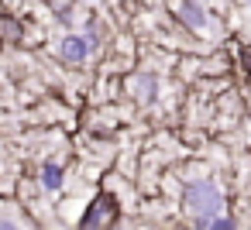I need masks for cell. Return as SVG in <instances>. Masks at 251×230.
Returning <instances> with one entry per match:
<instances>
[{
  "instance_id": "1",
  "label": "cell",
  "mask_w": 251,
  "mask_h": 230,
  "mask_svg": "<svg viewBox=\"0 0 251 230\" xmlns=\"http://www.w3.org/2000/svg\"><path fill=\"white\" fill-rule=\"evenodd\" d=\"M186 206L193 209L196 223H206V220H217L224 216V196L213 182H193L186 189Z\"/></svg>"
},
{
  "instance_id": "2",
  "label": "cell",
  "mask_w": 251,
  "mask_h": 230,
  "mask_svg": "<svg viewBox=\"0 0 251 230\" xmlns=\"http://www.w3.org/2000/svg\"><path fill=\"white\" fill-rule=\"evenodd\" d=\"M114 220H117V199H114L110 192H100V196L93 199L90 213L83 216L79 230H110Z\"/></svg>"
},
{
  "instance_id": "3",
  "label": "cell",
  "mask_w": 251,
  "mask_h": 230,
  "mask_svg": "<svg viewBox=\"0 0 251 230\" xmlns=\"http://www.w3.org/2000/svg\"><path fill=\"white\" fill-rule=\"evenodd\" d=\"M59 55H62V62H83L86 55H93V48L86 45L83 35H69L59 42Z\"/></svg>"
},
{
  "instance_id": "4",
  "label": "cell",
  "mask_w": 251,
  "mask_h": 230,
  "mask_svg": "<svg viewBox=\"0 0 251 230\" xmlns=\"http://www.w3.org/2000/svg\"><path fill=\"white\" fill-rule=\"evenodd\" d=\"M42 182H45V189H59V185H62V165L49 161V165L42 168Z\"/></svg>"
},
{
  "instance_id": "5",
  "label": "cell",
  "mask_w": 251,
  "mask_h": 230,
  "mask_svg": "<svg viewBox=\"0 0 251 230\" xmlns=\"http://www.w3.org/2000/svg\"><path fill=\"white\" fill-rule=\"evenodd\" d=\"M179 14H186V21H189L193 28H203V24H206V14H203L196 4H179Z\"/></svg>"
},
{
  "instance_id": "6",
  "label": "cell",
  "mask_w": 251,
  "mask_h": 230,
  "mask_svg": "<svg viewBox=\"0 0 251 230\" xmlns=\"http://www.w3.org/2000/svg\"><path fill=\"white\" fill-rule=\"evenodd\" d=\"M200 230H237V223L230 216H217V220H206V223H196Z\"/></svg>"
},
{
  "instance_id": "7",
  "label": "cell",
  "mask_w": 251,
  "mask_h": 230,
  "mask_svg": "<svg viewBox=\"0 0 251 230\" xmlns=\"http://www.w3.org/2000/svg\"><path fill=\"white\" fill-rule=\"evenodd\" d=\"M0 31H4V35H7L11 42H18V38H21V28H18L14 21H4V24H0Z\"/></svg>"
},
{
  "instance_id": "8",
  "label": "cell",
  "mask_w": 251,
  "mask_h": 230,
  "mask_svg": "<svg viewBox=\"0 0 251 230\" xmlns=\"http://www.w3.org/2000/svg\"><path fill=\"white\" fill-rule=\"evenodd\" d=\"M141 93H145V96H148V100H151V96H155V76H148V79H145V83H141Z\"/></svg>"
},
{
  "instance_id": "9",
  "label": "cell",
  "mask_w": 251,
  "mask_h": 230,
  "mask_svg": "<svg viewBox=\"0 0 251 230\" xmlns=\"http://www.w3.org/2000/svg\"><path fill=\"white\" fill-rule=\"evenodd\" d=\"M0 230H18V223H11V220H0Z\"/></svg>"
}]
</instances>
